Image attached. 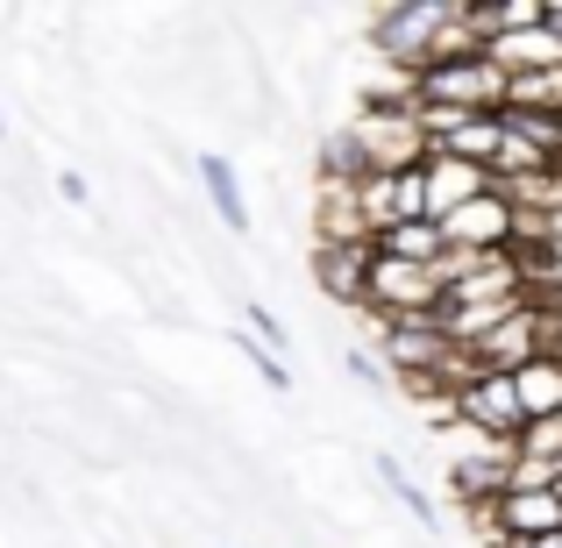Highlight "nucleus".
Instances as JSON below:
<instances>
[{
	"label": "nucleus",
	"mask_w": 562,
	"mask_h": 548,
	"mask_svg": "<svg viewBox=\"0 0 562 548\" xmlns=\"http://www.w3.org/2000/svg\"><path fill=\"white\" fill-rule=\"evenodd\" d=\"M378 257L441 264V257H449V235H441V221H406V228H384V235H378Z\"/></svg>",
	"instance_id": "9"
},
{
	"label": "nucleus",
	"mask_w": 562,
	"mask_h": 548,
	"mask_svg": "<svg viewBox=\"0 0 562 548\" xmlns=\"http://www.w3.org/2000/svg\"><path fill=\"white\" fill-rule=\"evenodd\" d=\"M413 114L427 128V157H456V165H477V171L498 165V143H506L498 114H427V108Z\"/></svg>",
	"instance_id": "5"
},
{
	"label": "nucleus",
	"mask_w": 562,
	"mask_h": 548,
	"mask_svg": "<svg viewBox=\"0 0 562 548\" xmlns=\"http://www.w3.org/2000/svg\"><path fill=\"white\" fill-rule=\"evenodd\" d=\"M371 264H378V249H335V243H321L314 278H321V292H328V300L363 306V300H371Z\"/></svg>",
	"instance_id": "7"
},
{
	"label": "nucleus",
	"mask_w": 562,
	"mask_h": 548,
	"mask_svg": "<svg viewBox=\"0 0 562 548\" xmlns=\"http://www.w3.org/2000/svg\"><path fill=\"white\" fill-rule=\"evenodd\" d=\"M0 136H8V114H0Z\"/></svg>",
	"instance_id": "19"
},
{
	"label": "nucleus",
	"mask_w": 562,
	"mask_h": 548,
	"mask_svg": "<svg viewBox=\"0 0 562 548\" xmlns=\"http://www.w3.org/2000/svg\"><path fill=\"white\" fill-rule=\"evenodd\" d=\"M328 179H384V171H420L427 165V128L413 108H357L342 136H328Z\"/></svg>",
	"instance_id": "1"
},
{
	"label": "nucleus",
	"mask_w": 562,
	"mask_h": 548,
	"mask_svg": "<svg viewBox=\"0 0 562 548\" xmlns=\"http://www.w3.org/2000/svg\"><path fill=\"white\" fill-rule=\"evenodd\" d=\"M349 370H357V378H371V384H384V370H378V357H363V349H357V357H349Z\"/></svg>",
	"instance_id": "15"
},
{
	"label": "nucleus",
	"mask_w": 562,
	"mask_h": 548,
	"mask_svg": "<svg viewBox=\"0 0 562 548\" xmlns=\"http://www.w3.org/2000/svg\"><path fill=\"white\" fill-rule=\"evenodd\" d=\"M555 499H562V470H555Z\"/></svg>",
	"instance_id": "18"
},
{
	"label": "nucleus",
	"mask_w": 562,
	"mask_h": 548,
	"mask_svg": "<svg viewBox=\"0 0 562 548\" xmlns=\"http://www.w3.org/2000/svg\"><path fill=\"white\" fill-rule=\"evenodd\" d=\"M513 392H520L527 421H549V413H562V357H541V364L513 370Z\"/></svg>",
	"instance_id": "10"
},
{
	"label": "nucleus",
	"mask_w": 562,
	"mask_h": 548,
	"mask_svg": "<svg viewBox=\"0 0 562 548\" xmlns=\"http://www.w3.org/2000/svg\"><path fill=\"white\" fill-rule=\"evenodd\" d=\"M192 171H200V186H206V200H214V214L228 221V235H249V200H243V179H235L228 157L206 150V157H192Z\"/></svg>",
	"instance_id": "8"
},
{
	"label": "nucleus",
	"mask_w": 562,
	"mask_h": 548,
	"mask_svg": "<svg viewBox=\"0 0 562 548\" xmlns=\"http://www.w3.org/2000/svg\"><path fill=\"white\" fill-rule=\"evenodd\" d=\"M228 343H235V349H243V357H249V364H257V378H263V384H271V392H285V384H292V378H285V364H278V357H271V349H263V343H257V335H228Z\"/></svg>",
	"instance_id": "13"
},
{
	"label": "nucleus",
	"mask_w": 562,
	"mask_h": 548,
	"mask_svg": "<svg viewBox=\"0 0 562 548\" xmlns=\"http://www.w3.org/2000/svg\"><path fill=\"white\" fill-rule=\"evenodd\" d=\"M243 321H249V335H257V343L271 349V357H278V349H285V321H278L271 306H257V300H249V306H243Z\"/></svg>",
	"instance_id": "14"
},
{
	"label": "nucleus",
	"mask_w": 562,
	"mask_h": 548,
	"mask_svg": "<svg viewBox=\"0 0 562 548\" xmlns=\"http://www.w3.org/2000/svg\"><path fill=\"white\" fill-rule=\"evenodd\" d=\"M378 478H384V492H392V499H398V506H406V513H413V521H420V527H441L435 499H427L420 484H413L406 470H398V456H378Z\"/></svg>",
	"instance_id": "11"
},
{
	"label": "nucleus",
	"mask_w": 562,
	"mask_h": 548,
	"mask_svg": "<svg viewBox=\"0 0 562 548\" xmlns=\"http://www.w3.org/2000/svg\"><path fill=\"white\" fill-rule=\"evenodd\" d=\"M456 421H470L477 435L506 441V449L527 435V406H520V392H513V378H498V370H470V378L456 384Z\"/></svg>",
	"instance_id": "4"
},
{
	"label": "nucleus",
	"mask_w": 562,
	"mask_h": 548,
	"mask_svg": "<svg viewBox=\"0 0 562 548\" xmlns=\"http://www.w3.org/2000/svg\"><path fill=\"white\" fill-rule=\"evenodd\" d=\"M506 93H513V79L484 51L427 65L406 79V108H427V114H506Z\"/></svg>",
	"instance_id": "2"
},
{
	"label": "nucleus",
	"mask_w": 562,
	"mask_h": 548,
	"mask_svg": "<svg viewBox=\"0 0 562 548\" xmlns=\"http://www.w3.org/2000/svg\"><path fill=\"white\" fill-rule=\"evenodd\" d=\"M513 548H562V535H541V541H513Z\"/></svg>",
	"instance_id": "16"
},
{
	"label": "nucleus",
	"mask_w": 562,
	"mask_h": 548,
	"mask_svg": "<svg viewBox=\"0 0 562 548\" xmlns=\"http://www.w3.org/2000/svg\"><path fill=\"white\" fill-rule=\"evenodd\" d=\"M498 179L492 171H477V165H456V157H427V221H449L456 206H470V200H484Z\"/></svg>",
	"instance_id": "6"
},
{
	"label": "nucleus",
	"mask_w": 562,
	"mask_h": 548,
	"mask_svg": "<svg viewBox=\"0 0 562 548\" xmlns=\"http://www.w3.org/2000/svg\"><path fill=\"white\" fill-rule=\"evenodd\" d=\"M549 29H555V36H562V0H549Z\"/></svg>",
	"instance_id": "17"
},
{
	"label": "nucleus",
	"mask_w": 562,
	"mask_h": 548,
	"mask_svg": "<svg viewBox=\"0 0 562 548\" xmlns=\"http://www.w3.org/2000/svg\"><path fill=\"white\" fill-rule=\"evenodd\" d=\"M449 300V278L441 264H398V257H378L371 264V314L378 321H413V314H441Z\"/></svg>",
	"instance_id": "3"
},
{
	"label": "nucleus",
	"mask_w": 562,
	"mask_h": 548,
	"mask_svg": "<svg viewBox=\"0 0 562 548\" xmlns=\"http://www.w3.org/2000/svg\"><path fill=\"white\" fill-rule=\"evenodd\" d=\"M513 456H527V463H549V470H562V413H549V421H527V435L513 441Z\"/></svg>",
	"instance_id": "12"
}]
</instances>
